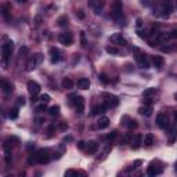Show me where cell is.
Returning <instances> with one entry per match:
<instances>
[{"label":"cell","mask_w":177,"mask_h":177,"mask_svg":"<svg viewBox=\"0 0 177 177\" xmlns=\"http://www.w3.org/2000/svg\"><path fill=\"white\" fill-rule=\"evenodd\" d=\"M111 42H112L113 44H122V46L126 44V39L123 37L122 33H113L112 36H111Z\"/></svg>","instance_id":"15"},{"label":"cell","mask_w":177,"mask_h":177,"mask_svg":"<svg viewBox=\"0 0 177 177\" xmlns=\"http://www.w3.org/2000/svg\"><path fill=\"white\" fill-rule=\"evenodd\" d=\"M28 0H18V3H26Z\"/></svg>","instance_id":"49"},{"label":"cell","mask_w":177,"mask_h":177,"mask_svg":"<svg viewBox=\"0 0 177 177\" xmlns=\"http://www.w3.org/2000/svg\"><path fill=\"white\" fill-rule=\"evenodd\" d=\"M1 15L6 21H10L11 20V3H4L3 7H1Z\"/></svg>","instance_id":"12"},{"label":"cell","mask_w":177,"mask_h":177,"mask_svg":"<svg viewBox=\"0 0 177 177\" xmlns=\"http://www.w3.org/2000/svg\"><path fill=\"white\" fill-rule=\"evenodd\" d=\"M151 102H152V100H151V98H148V97H145L144 105H151Z\"/></svg>","instance_id":"45"},{"label":"cell","mask_w":177,"mask_h":177,"mask_svg":"<svg viewBox=\"0 0 177 177\" xmlns=\"http://www.w3.org/2000/svg\"><path fill=\"white\" fill-rule=\"evenodd\" d=\"M68 17L67 15H61L60 18H58V20H57V22H58V25H60V26H67V25H68Z\"/></svg>","instance_id":"27"},{"label":"cell","mask_w":177,"mask_h":177,"mask_svg":"<svg viewBox=\"0 0 177 177\" xmlns=\"http://www.w3.org/2000/svg\"><path fill=\"white\" fill-rule=\"evenodd\" d=\"M26 87H28V91L31 93L32 96H36V94L40 93V85L35 80H29L28 83H26Z\"/></svg>","instance_id":"10"},{"label":"cell","mask_w":177,"mask_h":177,"mask_svg":"<svg viewBox=\"0 0 177 177\" xmlns=\"http://www.w3.org/2000/svg\"><path fill=\"white\" fill-rule=\"evenodd\" d=\"M97 149H98V144L96 141H88L87 147H86V151H87L88 155H94L97 152Z\"/></svg>","instance_id":"16"},{"label":"cell","mask_w":177,"mask_h":177,"mask_svg":"<svg viewBox=\"0 0 177 177\" xmlns=\"http://www.w3.org/2000/svg\"><path fill=\"white\" fill-rule=\"evenodd\" d=\"M132 134L130 133H125L121 138V145H125V144H130V141H132Z\"/></svg>","instance_id":"24"},{"label":"cell","mask_w":177,"mask_h":177,"mask_svg":"<svg viewBox=\"0 0 177 177\" xmlns=\"http://www.w3.org/2000/svg\"><path fill=\"white\" fill-rule=\"evenodd\" d=\"M35 61H36V64L39 65V64H42V61H43V54L42 53H37V54H35Z\"/></svg>","instance_id":"34"},{"label":"cell","mask_w":177,"mask_h":177,"mask_svg":"<svg viewBox=\"0 0 177 177\" xmlns=\"http://www.w3.org/2000/svg\"><path fill=\"white\" fill-rule=\"evenodd\" d=\"M155 93H157V88L149 87V88H147V90L143 91V97H151V96H154Z\"/></svg>","instance_id":"29"},{"label":"cell","mask_w":177,"mask_h":177,"mask_svg":"<svg viewBox=\"0 0 177 177\" xmlns=\"http://www.w3.org/2000/svg\"><path fill=\"white\" fill-rule=\"evenodd\" d=\"M161 173H162V167L155 166L154 162L147 167V174H148V176H158V174H161Z\"/></svg>","instance_id":"14"},{"label":"cell","mask_w":177,"mask_h":177,"mask_svg":"<svg viewBox=\"0 0 177 177\" xmlns=\"http://www.w3.org/2000/svg\"><path fill=\"white\" fill-rule=\"evenodd\" d=\"M85 144H86L85 141H79V143L76 144V147H78L79 149H82V151H83V149H85Z\"/></svg>","instance_id":"41"},{"label":"cell","mask_w":177,"mask_h":177,"mask_svg":"<svg viewBox=\"0 0 177 177\" xmlns=\"http://www.w3.org/2000/svg\"><path fill=\"white\" fill-rule=\"evenodd\" d=\"M158 3L161 6V11L163 17H167L172 12L173 7H172V0H158Z\"/></svg>","instance_id":"4"},{"label":"cell","mask_w":177,"mask_h":177,"mask_svg":"<svg viewBox=\"0 0 177 177\" xmlns=\"http://www.w3.org/2000/svg\"><path fill=\"white\" fill-rule=\"evenodd\" d=\"M36 61H35V57H32L31 60L28 61V64H26V71H32L33 68H36Z\"/></svg>","instance_id":"28"},{"label":"cell","mask_w":177,"mask_h":177,"mask_svg":"<svg viewBox=\"0 0 177 177\" xmlns=\"http://www.w3.org/2000/svg\"><path fill=\"white\" fill-rule=\"evenodd\" d=\"M26 53H28V47H22L20 50V54L21 56H24V54H26Z\"/></svg>","instance_id":"44"},{"label":"cell","mask_w":177,"mask_h":177,"mask_svg":"<svg viewBox=\"0 0 177 177\" xmlns=\"http://www.w3.org/2000/svg\"><path fill=\"white\" fill-rule=\"evenodd\" d=\"M98 79H100L104 85H108L109 83V79H108V76H107L105 73H100V75H98Z\"/></svg>","instance_id":"32"},{"label":"cell","mask_w":177,"mask_h":177,"mask_svg":"<svg viewBox=\"0 0 177 177\" xmlns=\"http://www.w3.org/2000/svg\"><path fill=\"white\" fill-rule=\"evenodd\" d=\"M12 50H14V43H12V40H8V39H6L4 44L1 46V58H3L4 64H7V60L11 57Z\"/></svg>","instance_id":"1"},{"label":"cell","mask_w":177,"mask_h":177,"mask_svg":"<svg viewBox=\"0 0 177 177\" xmlns=\"http://www.w3.org/2000/svg\"><path fill=\"white\" fill-rule=\"evenodd\" d=\"M58 40H60L61 44H64V46H71V44L73 43V36H72V33L64 32V33H60Z\"/></svg>","instance_id":"7"},{"label":"cell","mask_w":177,"mask_h":177,"mask_svg":"<svg viewBox=\"0 0 177 177\" xmlns=\"http://www.w3.org/2000/svg\"><path fill=\"white\" fill-rule=\"evenodd\" d=\"M105 50H107L108 54H113V56H118V54H119V50H118L116 47H112V46H108Z\"/></svg>","instance_id":"31"},{"label":"cell","mask_w":177,"mask_h":177,"mask_svg":"<svg viewBox=\"0 0 177 177\" xmlns=\"http://www.w3.org/2000/svg\"><path fill=\"white\" fill-rule=\"evenodd\" d=\"M112 11H111V17L113 20H119L122 17V11H123V4H122V0H113L112 1Z\"/></svg>","instance_id":"2"},{"label":"cell","mask_w":177,"mask_h":177,"mask_svg":"<svg viewBox=\"0 0 177 177\" xmlns=\"http://www.w3.org/2000/svg\"><path fill=\"white\" fill-rule=\"evenodd\" d=\"M157 125L161 127V129H167L169 127V119L165 113H158L157 116Z\"/></svg>","instance_id":"9"},{"label":"cell","mask_w":177,"mask_h":177,"mask_svg":"<svg viewBox=\"0 0 177 177\" xmlns=\"http://www.w3.org/2000/svg\"><path fill=\"white\" fill-rule=\"evenodd\" d=\"M37 111H46V102H42V104L37 107Z\"/></svg>","instance_id":"42"},{"label":"cell","mask_w":177,"mask_h":177,"mask_svg":"<svg viewBox=\"0 0 177 177\" xmlns=\"http://www.w3.org/2000/svg\"><path fill=\"white\" fill-rule=\"evenodd\" d=\"M17 104L18 105H25V98L24 97H18V98H17Z\"/></svg>","instance_id":"40"},{"label":"cell","mask_w":177,"mask_h":177,"mask_svg":"<svg viewBox=\"0 0 177 177\" xmlns=\"http://www.w3.org/2000/svg\"><path fill=\"white\" fill-rule=\"evenodd\" d=\"M58 113H60V107L58 105H53L51 108L48 109V115L50 116H57Z\"/></svg>","instance_id":"25"},{"label":"cell","mask_w":177,"mask_h":177,"mask_svg":"<svg viewBox=\"0 0 177 177\" xmlns=\"http://www.w3.org/2000/svg\"><path fill=\"white\" fill-rule=\"evenodd\" d=\"M78 87L82 88V90H87L88 87H90V80H88L87 78H80L79 80H78Z\"/></svg>","instance_id":"19"},{"label":"cell","mask_w":177,"mask_h":177,"mask_svg":"<svg viewBox=\"0 0 177 177\" xmlns=\"http://www.w3.org/2000/svg\"><path fill=\"white\" fill-rule=\"evenodd\" d=\"M48 53H50V60H51L53 64H57V62L61 60V53L57 47H51Z\"/></svg>","instance_id":"13"},{"label":"cell","mask_w":177,"mask_h":177,"mask_svg":"<svg viewBox=\"0 0 177 177\" xmlns=\"http://www.w3.org/2000/svg\"><path fill=\"white\" fill-rule=\"evenodd\" d=\"M136 61H137V64H138L140 68H143V69L149 68V58L145 53H138L136 56Z\"/></svg>","instance_id":"3"},{"label":"cell","mask_w":177,"mask_h":177,"mask_svg":"<svg viewBox=\"0 0 177 177\" xmlns=\"http://www.w3.org/2000/svg\"><path fill=\"white\" fill-rule=\"evenodd\" d=\"M154 141H155V138H154V136L151 134V133L145 134V137H144V144H145V147H151V145L154 144Z\"/></svg>","instance_id":"22"},{"label":"cell","mask_w":177,"mask_h":177,"mask_svg":"<svg viewBox=\"0 0 177 177\" xmlns=\"http://www.w3.org/2000/svg\"><path fill=\"white\" fill-rule=\"evenodd\" d=\"M1 88H3L4 94H10V93H12V90H14V86L7 80H1Z\"/></svg>","instance_id":"20"},{"label":"cell","mask_w":177,"mask_h":177,"mask_svg":"<svg viewBox=\"0 0 177 177\" xmlns=\"http://www.w3.org/2000/svg\"><path fill=\"white\" fill-rule=\"evenodd\" d=\"M174 119H176V122H177V112H174Z\"/></svg>","instance_id":"50"},{"label":"cell","mask_w":177,"mask_h":177,"mask_svg":"<svg viewBox=\"0 0 177 177\" xmlns=\"http://www.w3.org/2000/svg\"><path fill=\"white\" fill-rule=\"evenodd\" d=\"M138 113L143 115V116H151V115H152V108H151V105L140 107V108H138Z\"/></svg>","instance_id":"18"},{"label":"cell","mask_w":177,"mask_h":177,"mask_svg":"<svg viewBox=\"0 0 177 177\" xmlns=\"http://www.w3.org/2000/svg\"><path fill=\"white\" fill-rule=\"evenodd\" d=\"M116 136H118V132H116V130H113V132H111V134L107 136V140H113Z\"/></svg>","instance_id":"38"},{"label":"cell","mask_w":177,"mask_h":177,"mask_svg":"<svg viewBox=\"0 0 177 177\" xmlns=\"http://www.w3.org/2000/svg\"><path fill=\"white\" fill-rule=\"evenodd\" d=\"M102 97L105 98V104H107V107L108 108H113V107H116L118 104H119V98H118L116 96H113V94H109V93H104L102 94Z\"/></svg>","instance_id":"6"},{"label":"cell","mask_w":177,"mask_h":177,"mask_svg":"<svg viewBox=\"0 0 177 177\" xmlns=\"http://www.w3.org/2000/svg\"><path fill=\"white\" fill-rule=\"evenodd\" d=\"M138 165H141V161H136V162H134V167H137Z\"/></svg>","instance_id":"47"},{"label":"cell","mask_w":177,"mask_h":177,"mask_svg":"<svg viewBox=\"0 0 177 177\" xmlns=\"http://www.w3.org/2000/svg\"><path fill=\"white\" fill-rule=\"evenodd\" d=\"M136 24H137V26H138V28H141V26H143V21H141L140 18H138V20H137V22H136Z\"/></svg>","instance_id":"46"},{"label":"cell","mask_w":177,"mask_h":177,"mask_svg":"<svg viewBox=\"0 0 177 177\" xmlns=\"http://www.w3.org/2000/svg\"><path fill=\"white\" fill-rule=\"evenodd\" d=\"M39 100H40L42 102H46V104H47L48 101H50V96H48V94H42Z\"/></svg>","instance_id":"36"},{"label":"cell","mask_w":177,"mask_h":177,"mask_svg":"<svg viewBox=\"0 0 177 177\" xmlns=\"http://www.w3.org/2000/svg\"><path fill=\"white\" fill-rule=\"evenodd\" d=\"M163 62H165V60H163V57L162 56H154L152 57V64L155 68L161 69L162 67H163Z\"/></svg>","instance_id":"17"},{"label":"cell","mask_w":177,"mask_h":177,"mask_svg":"<svg viewBox=\"0 0 177 177\" xmlns=\"http://www.w3.org/2000/svg\"><path fill=\"white\" fill-rule=\"evenodd\" d=\"M76 15L79 17V18H80V20H83V18H85V12L82 11V10H79V11L76 12Z\"/></svg>","instance_id":"43"},{"label":"cell","mask_w":177,"mask_h":177,"mask_svg":"<svg viewBox=\"0 0 177 177\" xmlns=\"http://www.w3.org/2000/svg\"><path fill=\"white\" fill-rule=\"evenodd\" d=\"M80 43H82L83 47L87 46V40H86V33L85 32H80Z\"/></svg>","instance_id":"35"},{"label":"cell","mask_w":177,"mask_h":177,"mask_svg":"<svg viewBox=\"0 0 177 177\" xmlns=\"http://www.w3.org/2000/svg\"><path fill=\"white\" fill-rule=\"evenodd\" d=\"M174 98H176V100H177V93H176V94H174Z\"/></svg>","instance_id":"51"},{"label":"cell","mask_w":177,"mask_h":177,"mask_svg":"<svg viewBox=\"0 0 177 177\" xmlns=\"http://www.w3.org/2000/svg\"><path fill=\"white\" fill-rule=\"evenodd\" d=\"M137 126H138V123H137V121H134V119H130L129 123H127V127H129L130 130H132V129H137Z\"/></svg>","instance_id":"33"},{"label":"cell","mask_w":177,"mask_h":177,"mask_svg":"<svg viewBox=\"0 0 177 177\" xmlns=\"http://www.w3.org/2000/svg\"><path fill=\"white\" fill-rule=\"evenodd\" d=\"M18 115H20V111H18V108H11L10 111H8V118H10V119H17V118H18Z\"/></svg>","instance_id":"26"},{"label":"cell","mask_w":177,"mask_h":177,"mask_svg":"<svg viewBox=\"0 0 177 177\" xmlns=\"http://www.w3.org/2000/svg\"><path fill=\"white\" fill-rule=\"evenodd\" d=\"M73 104H75V109H76L78 113H83V112H85V98H83V97L75 96Z\"/></svg>","instance_id":"8"},{"label":"cell","mask_w":177,"mask_h":177,"mask_svg":"<svg viewBox=\"0 0 177 177\" xmlns=\"http://www.w3.org/2000/svg\"><path fill=\"white\" fill-rule=\"evenodd\" d=\"M109 126V119L107 116H101L97 122V127L98 129H105V127H108Z\"/></svg>","instance_id":"21"},{"label":"cell","mask_w":177,"mask_h":177,"mask_svg":"<svg viewBox=\"0 0 177 177\" xmlns=\"http://www.w3.org/2000/svg\"><path fill=\"white\" fill-rule=\"evenodd\" d=\"M71 174H75V176H78V174H80L78 170H72V169H69L65 172V176H71Z\"/></svg>","instance_id":"37"},{"label":"cell","mask_w":177,"mask_h":177,"mask_svg":"<svg viewBox=\"0 0 177 177\" xmlns=\"http://www.w3.org/2000/svg\"><path fill=\"white\" fill-rule=\"evenodd\" d=\"M71 140H72V137H65L64 138V141H71Z\"/></svg>","instance_id":"48"},{"label":"cell","mask_w":177,"mask_h":177,"mask_svg":"<svg viewBox=\"0 0 177 177\" xmlns=\"http://www.w3.org/2000/svg\"><path fill=\"white\" fill-rule=\"evenodd\" d=\"M143 144V136H141L140 133H137L134 136L132 137V141H130V145H132L133 149H138Z\"/></svg>","instance_id":"11"},{"label":"cell","mask_w":177,"mask_h":177,"mask_svg":"<svg viewBox=\"0 0 177 177\" xmlns=\"http://www.w3.org/2000/svg\"><path fill=\"white\" fill-rule=\"evenodd\" d=\"M176 48H177L176 44H172V46H163V47H162V51L163 53H172V51H174Z\"/></svg>","instance_id":"30"},{"label":"cell","mask_w":177,"mask_h":177,"mask_svg":"<svg viewBox=\"0 0 177 177\" xmlns=\"http://www.w3.org/2000/svg\"><path fill=\"white\" fill-rule=\"evenodd\" d=\"M62 87L67 88V90H71L73 87V82L71 78H64V80H62Z\"/></svg>","instance_id":"23"},{"label":"cell","mask_w":177,"mask_h":177,"mask_svg":"<svg viewBox=\"0 0 177 177\" xmlns=\"http://www.w3.org/2000/svg\"><path fill=\"white\" fill-rule=\"evenodd\" d=\"M35 159H36L37 163L44 165V163H47V162L50 161V154H48L47 149H39L37 154L35 155Z\"/></svg>","instance_id":"5"},{"label":"cell","mask_w":177,"mask_h":177,"mask_svg":"<svg viewBox=\"0 0 177 177\" xmlns=\"http://www.w3.org/2000/svg\"><path fill=\"white\" fill-rule=\"evenodd\" d=\"M169 36H170V39H177V29L170 31V32H169Z\"/></svg>","instance_id":"39"}]
</instances>
